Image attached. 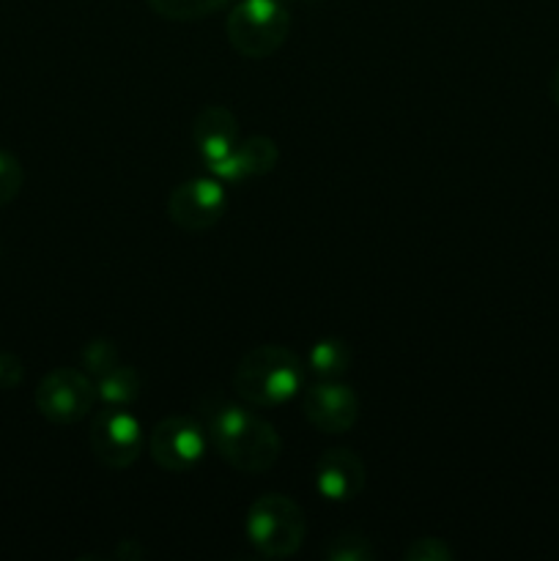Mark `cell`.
<instances>
[{
    "instance_id": "obj_1",
    "label": "cell",
    "mask_w": 559,
    "mask_h": 561,
    "mask_svg": "<svg viewBox=\"0 0 559 561\" xmlns=\"http://www.w3.org/2000/svg\"><path fill=\"white\" fill-rule=\"evenodd\" d=\"M208 442L219 458L244 474H263L283 453L277 431L255 411L225 405L208 422Z\"/></svg>"
},
{
    "instance_id": "obj_2",
    "label": "cell",
    "mask_w": 559,
    "mask_h": 561,
    "mask_svg": "<svg viewBox=\"0 0 559 561\" xmlns=\"http://www.w3.org/2000/svg\"><path fill=\"white\" fill-rule=\"evenodd\" d=\"M305 381V367L294 351L283 345H258L247 351L233 370V389L252 409H274L288 403Z\"/></svg>"
},
{
    "instance_id": "obj_3",
    "label": "cell",
    "mask_w": 559,
    "mask_h": 561,
    "mask_svg": "<svg viewBox=\"0 0 559 561\" xmlns=\"http://www.w3.org/2000/svg\"><path fill=\"white\" fill-rule=\"evenodd\" d=\"M230 47L252 60L269 58L290 33V14L280 0H239L225 22Z\"/></svg>"
},
{
    "instance_id": "obj_4",
    "label": "cell",
    "mask_w": 559,
    "mask_h": 561,
    "mask_svg": "<svg viewBox=\"0 0 559 561\" xmlns=\"http://www.w3.org/2000/svg\"><path fill=\"white\" fill-rule=\"evenodd\" d=\"M305 531L301 507L280 493H266L247 513V540L266 559L294 557L305 542Z\"/></svg>"
},
{
    "instance_id": "obj_5",
    "label": "cell",
    "mask_w": 559,
    "mask_h": 561,
    "mask_svg": "<svg viewBox=\"0 0 559 561\" xmlns=\"http://www.w3.org/2000/svg\"><path fill=\"white\" fill-rule=\"evenodd\" d=\"M99 392L93 378L77 367H55L38 381L36 409L53 425H75L91 414Z\"/></svg>"
},
{
    "instance_id": "obj_6",
    "label": "cell",
    "mask_w": 559,
    "mask_h": 561,
    "mask_svg": "<svg viewBox=\"0 0 559 561\" xmlns=\"http://www.w3.org/2000/svg\"><path fill=\"white\" fill-rule=\"evenodd\" d=\"M142 427L135 416L121 405H110L96 414L91 425V449L96 460L107 469H129L142 453Z\"/></svg>"
},
{
    "instance_id": "obj_7",
    "label": "cell",
    "mask_w": 559,
    "mask_h": 561,
    "mask_svg": "<svg viewBox=\"0 0 559 561\" xmlns=\"http://www.w3.org/2000/svg\"><path fill=\"white\" fill-rule=\"evenodd\" d=\"M148 453L159 469L184 474L206 455V433L190 416H168L148 436Z\"/></svg>"
},
{
    "instance_id": "obj_8",
    "label": "cell",
    "mask_w": 559,
    "mask_h": 561,
    "mask_svg": "<svg viewBox=\"0 0 559 561\" xmlns=\"http://www.w3.org/2000/svg\"><path fill=\"white\" fill-rule=\"evenodd\" d=\"M228 197L219 181L190 179L175 186L168 197V217L186 233H203L223 219Z\"/></svg>"
},
{
    "instance_id": "obj_9",
    "label": "cell",
    "mask_w": 559,
    "mask_h": 561,
    "mask_svg": "<svg viewBox=\"0 0 559 561\" xmlns=\"http://www.w3.org/2000/svg\"><path fill=\"white\" fill-rule=\"evenodd\" d=\"M301 414L316 431L338 436L349 433L360 420V398L338 381H318L301 394Z\"/></svg>"
},
{
    "instance_id": "obj_10",
    "label": "cell",
    "mask_w": 559,
    "mask_h": 561,
    "mask_svg": "<svg viewBox=\"0 0 559 561\" xmlns=\"http://www.w3.org/2000/svg\"><path fill=\"white\" fill-rule=\"evenodd\" d=\"M367 485V471L354 449L334 447L318 458L316 463V488L329 502H354Z\"/></svg>"
},
{
    "instance_id": "obj_11",
    "label": "cell",
    "mask_w": 559,
    "mask_h": 561,
    "mask_svg": "<svg viewBox=\"0 0 559 561\" xmlns=\"http://www.w3.org/2000/svg\"><path fill=\"white\" fill-rule=\"evenodd\" d=\"M192 142L201 151L203 162H217L239 146V121L228 107L208 104L192 121Z\"/></svg>"
},
{
    "instance_id": "obj_12",
    "label": "cell",
    "mask_w": 559,
    "mask_h": 561,
    "mask_svg": "<svg viewBox=\"0 0 559 561\" xmlns=\"http://www.w3.org/2000/svg\"><path fill=\"white\" fill-rule=\"evenodd\" d=\"M140 389H142L140 373L129 365H115L113 370L99 376L96 381L99 398H102L107 405H121V409L135 403V400L140 398Z\"/></svg>"
},
{
    "instance_id": "obj_13",
    "label": "cell",
    "mask_w": 559,
    "mask_h": 561,
    "mask_svg": "<svg viewBox=\"0 0 559 561\" xmlns=\"http://www.w3.org/2000/svg\"><path fill=\"white\" fill-rule=\"evenodd\" d=\"M233 159L236 164H239L241 179H255V175L272 173L274 164H277L280 159V151L277 146H274V140L258 135L239 142V146L233 148Z\"/></svg>"
},
{
    "instance_id": "obj_14",
    "label": "cell",
    "mask_w": 559,
    "mask_h": 561,
    "mask_svg": "<svg viewBox=\"0 0 559 561\" xmlns=\"http://www.w3.org/2000/svg\"><path fill=\"white\" fill-rule=\"evenodd\" d=\"M307 365H310V370L316 373V376L338 378L351 367V351L349 345L338 337L318 340V343L310 348Z\"/></svg>"
},
{
    "instance_id": "obj_15",
    "label": "cell",
    "mask_w": 559,
    "mask_h": 561,
    "mask_svg": "<svg viewBox=\"0 0 559 561\" xmlns=\"http://www.w3.org/2000/svg\"><path fill=\"white\" fill-rule=\"evenodd\" d=\"M146 3L162 20L192 22L203 20V16H212L214 11H223L225 5H230V0H146Z\"/></svg>"
},
{
    "instance_id": "obj_16",
    "label": "cell",
    "mask_w": 559,
    "mask_h": 561,
    "mask_svg": "<svg viewBox=\"0 0 559 561\" xmlns=\"http://www.w3.org/2000/svg\"><path fill=\"white\" fill-rule=\"evenodd\" d=\"M323 559L329 561H373L376 559V548L365 535L356 531H345V535L332 537L327 548H323Z\"/></svg>"
},
{
    "instance_id": "obj_17",
    "label": "cell",
    "mask_w": 559,
    "mask_h": 561,
    "mask_svg": "<svg viewBox=\"0 0 559 561\" xmlns=\"http://www.w3.org/2000/svg\"><path fill=\"white\" fill-rule=\"evenodd\" d=\"M118 362V348H115L113 340H91V343L82 348V367H85L88 376H104L107 370H113Z\"/></svg>"
},
{
    "instance_id": "obj_18",
    "label": "cell",
    "mask_w": 559,
    "mask_h": 561,
    "mask_svg": "<svg viewBox=\"0 0 559 561\" xmlns=\"http://www.w3.org/2000/svg\"><path fill=\"white\" fill-rule=\"evenodd\" d=\"M22 181H25L22 162L14 157V153L0 148V206H9V203L20 195Z\"/></svg>"
},
{
    "instance_id": "obj_19",
    "label": "cell",
    "mask_w": 559,
    "mask_h": 561,
    "mask_svg": "<svg viewBox=\"0 0 559 561\" xmlns=\"http://www.w3.org/2000/svg\"><path fill=\"white\" fill-rule=\"evenodd\" d=\"M455 553L444 546V540L436 537H420L403 551L406 561H449Z\"/></svg>"
},
{
    "instance_id": "obj_20",
    "label": "cell",
    "mask_w": 559,
    "mask_h": 561,
    "mask_svg": "<svg viewBox=\"0 0 559 561\" xmlns=\"http://www.w3.org/2000/svg\"><path fill=\"white\" fill-rule=\"evenodd\" d=\"M22 376H25V370H22V362L16 359L14 354H0V389H14L22 383Z\"/></svg>"
},
{
    "instance_id": "obj_21",
    "label": "cell",
    "mask_w": 559,
    "mask_h": 561,
    "mask_svg": "<svg viewBox=\"0 0 559 561\" xmlns=\"http://www.w3.org/2000/svg\"><path fill=\"white\" fill-rule=\"evenodd\" d=\"M548 93H551V102L557 104V110H559V64H557V69H554L551 82H548Z\"/></svg>"
}]
</instances>
